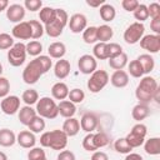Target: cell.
Here are the masks:
<instances>
[{
	"mask_svg": "<svg viewBox=\"0 0 160 160\" xmlns=\"http://www.w3.org/2000/svg\"><path fill=\"white\" fill-rule=\"evenodd\" d=\"M139 1L138 0H122L121 1V6H122V9L124 10H126V11H131V12H134L135 11V9L139 6Z\"/></svg>",
	"mask_w": 160,
	"mask_h": 160,
	"instance_id": "cell-51",
	"label": "cell"
},
{
	"mask_svg": "<svg viewBox=\"0 0 160 160\" xmlns=\"http://www.w3.org/2000/svg\"><path fill=\"white\" fill-rule=\"evenodd\" d=\"M140 46L150 54H156L160 50V35L149 34L144 35L140 40Z\"/></svg>",
	"mask_w": 160,
	"mask_h": 160,
	"instance_id": "cell-12",
	"label": "cell"
},
{
	"mask_svg": "<svg viewBox=\"0 0 160 160\" xmlns=\"http://www.w3.org/2000/svg\"><path fill=\"white\" fill-rule=\"evenodd\" d=\"M68 99L72 104H81L84 101V99H85V92L81 89H79V88H75L72 90H69Z\"/></svg>",
	"mask_w": 160,
	"mask_h": 160,
	"instance_id": "cell-41",
	"label": "cell"
},
{
	"mask_svg": "<svg viewBox=\"0 0 160 160\" xmlns=\"http://www.w3.org/2000/svg\"><path fill=\"white\" fill-rule=\"evenodd\" d=\"M51 95L55 100H59V101H62L68 98L69 95V88L65 82L62 81H58L55 82L52 86H51Z\"/></svg>",
	"mask_w": 160,
	"mask_h": 160,
	"instance_id": "cell-20",
	"label": "cell"
},
{
	"mask_svg": "<svg viewBox=\"0 0 160 160\" xmlns=\"http://www.w3.org/2000/svg\"><path fill=\"white\" fill-rule=\"evenodd\" d=\"M86 4L90 8H100L102 4H105V0H86Z\"/></svg>",
	"mask_w": 160,
	"mask_h": 160,
	"instance_id": "cell-56",
	"label": "cell"
},
{
	"mask_svg": "<svg viewBox=\"0 0 160 160\" xmlns=\"http://www.w3.org/2000/svg\"><path fill=\"white\" fill-rule=\"evenodd\" d=\"M122 51V48L118 42H108V59H112L118 55H120Z\"/></svg>",
	"mask_w": 160,
	"mask_h": 160,
	"instance_id": "cell-46",
	"label": "cell"
},
{
	"mask_svg": "<svg viewBox=\"0 0 160 160\" xmlns=\"http://www.w3.org/2000/svg\"><path fill=\"white\" fill-rule=\"evenodd\" d=\"M48 52H49V58H52V59H62L65 52H66V46L64 42L61 41H55V42H51L48 48Z\"/></svg>",
	"mask_w": 160,
	"mask_h": 160,
	"instance_id": "cell-22",
	"label": "cell"
},
{
	"mask_svg": "<svg viewBox=\"0 0 160 160\" xmlns=\"http://www.w3.org/2000/svg\"><path fill=\"white\" fill-rule=\"evenodd\" d=\"M110 142V138L106 132L104 131H100V132H92V144L95 146V149H100V148H104Z\"/></svg>",
	"mask_w": 160,
	"mask_h": 160,
	"instance_id": "cell-33",
	"label": "cell"
},
{
	"mask_svg": "<svg viewBox=\"0 0 160 160\" xmlns=\"http://www.w3.org/2000/svg\"><path fill=\"white\" fill-rule=\"evenodd\" d=\"M150 29L154 31L155 35H160V16L150 20Z\"/></svg>",
	"mask_w": 160,
	"mask_h": 160,
	"instance_id": "cell-54",
	"label": "cell"
},
{
	"mask_svg": "<svg viewBox=\"0 0 160 160\" xmlns=\"http://www.w3.org/2000/svg\"><path fill=\"white\" fill-rule=\"evenodd\" d=\"M148 11H149V16L151 19L154 18H159L160 16V5L158 2H151L148 6Z\"/></svg>",
	"mask_w": 160,
	"mask_h": 160,
	"instance_id": "cell-52",
	"label": "cell"
},
{
	"mask_svg": "<svg viewBox=\"0 0 160 160\" xmlns=\"http://www.w3.org/2000/svg\"><path fill=\"white\" fill-rule=\"evenodd\" d=\"M16 142V135L10 129H0V146L10 148Z\"/></svg>",
	"mask_w": 160,
	"mask_h": 160,
	"instance_id": "cell-26",
	"label": "cell"
},
{
	"mask_svg": "<svg viewBox=\"0 0 160 160\" xmlns=\"http://www.w3.org/2000/svg\"><path fill=\"white\" fill-rule=\"evenodd\" d=\"M78 68H79L80 72H82L85 75H91L96 70V68H98L96 59L92 55L84 54L78 60Z\"/></svg>",
	"mask_w": 160,
	"mask_h": 160,
	"instance_id": "cell-11",
	"label": "cell"
},
{
	"mask_svg": "<svg viewBox=\"0 0 160 160\" xmlns=\"http://www.w3.org/2000/svg\"><path fill=\"white\" fill-rule=\"evenodd\" d=\"M0 160H8V155L4 151H0Z\"/></svg>",
	"mask_w": 160,
	"mask_h": 160,
	"instance_id": "cell-60",
	"label": "cell"
},
{
	"mask_svg": "<svg viewBox=\"0 0 160 160\" xmlns=\"http://www.w3.org/2000/svg\"><path fill=\"white\" fill-rule=\"evenodd\" d=\"M128 70H129V74L132 78H142V75H144V70H142L140 62L136 59L135 60H131L128 64Z\"/></svg>",
	"mask_w": 160,
	"mask_h": 160,
	"instance_id": "cell-40",
	"label": "cell"
},
{
	"mask_svg": "<svg viewBox=\"0 0 160 160\" xmlns=\"http://www.w3.org/2000/svg\"><path fill=\"white\" fill-rule=\"evenodd\" d=\"M136 60L140 62L144 74H150L155 68V60L150 54H141L140 56H138Z\"/></svg>",
	"mask_w": 160,
	"mask_h": 160,
	"instance_id": "cell-30",
	"label": "cell"
},
{
	"mask_svg": "<svg viewBox=\"0 0 160 160\" xmlns=\"http://www.w3.org/2000/svg\"><path fill=\"white\" fill-rule=\"evenodd\" d=\"M69 16L68 12L64 9H56V18L52 22L44 26V31L50 36V38H59L62 34L64 28L68 25Z\"/></svg>",
	"mask_w": 160,
	"mask_h": 160,
	"instance_id": "cell-3",
	"label": "cell"
},
{
	"mask_svg": "<svg viewBox=\"0 0 160 160\" xmlns=\"http://www.w3.org/2000/svg\"><path fill=\"white\" fill-rule=\"evenodd\" d=\"M0 109L6 115H14L20 109V98L16 95H8L0 102Z\"/></svg>",
	"mask_w": 160,
	"mask_h": 160,
	"instance_id": "cell-10",
	"label": "cell"
},
{
	"mask_svg": "<svg viewBox=\"0 0 160 160\" xmlns=\"http://www.w3.org/2000/svg\"><path fill=\"white\" fill-rule=\"evenodd\" d=\"M38 114H36V110L35 109H32L31 106H29V105H25V106H22V108H20L19 109V121L22 124V125H25V126H28L29 125V122L36 116Z\"/></svg>",
	"mask_w": 160,
	"mask_h": 160,
	"instance_id": "cell-25",
	"label": "cell"
},
{
	"mask_svg": "<svg viewBox=\"0 0 160 160\" xmlns=\"http://www.w3.org/2000/svg\"><path fill=\"white\" fill-rule=\"evenodd\" d=\"M1 74H2V64L0 62V76H1Z\"/></svg>",
	"mask_w": 160,
	"mask_h": 160,
	"instance_id": "cell-61",
	"label": "cell"
},
{
	"mask_svg": "<svg viewBox=\"0 0 160 160\" xmlns=\"http://www.w3.org/2000/svg\"><path fill=\"white\" fill-rule=\"evenodd\" d=\"M82 40L86 44H95L98 42V35H96V26H88L82 31Z\"/></svg>",
	"mask_w": 160,
	"mask_h": 160,
	"instance_id": "cell-39",
	"label": "cell"
},
{
	"mask_svg": "<svg viewBox=\"0 0 160 160\" xmlns=\"http://www.w3.org/2000/svg\"><path fill=\"white\" fill-rule=\"evenodd\" d=\"M79 122H80V129L89 134V132H92L98 128L99 120H98V116L94 112H85L81 116Z\"/></svg>",
	"mask_w": 160,
	"mask_h": 160,
	"instance_id": "cell-15",
	"label": "cell"
},
{
	"mask_svg": "<svg viewBox=\"0 0 160 160\" xmlns=\"http://www.w3.org/2000/svg\"><path fill=\"white\" fill-rule=\"evenodd\" d=\"M109 82V74L105 70H95L91 75L90 79L88 80V89L90 90V92H100Z\"/></svg>",
	"mask_w": 160,
	"mask_h": 160,
	"instance_id": "cell-7",
	"label": "cell"
},
{
	"mask_svg": "<svg viewBox=\"0 0 160 160\" xmlns=\"http://www.w3.org/2000/svg\"><path fill=\"white\" fill-rule=\"evenodd\" d=\"M9 6V1L8 0H0V11L6 10Z\"/></svg>",
	"mask_w": 160,
	"mask_h": 160,
	"instance_id": "cell-59",
	"label": "cell"
},
{
	"mask_svg": "<svg viewBox=\"0 0 160 160\" xmlns=\"http://www.w3.org/2000/svg\"><path fill=\"white\" fill-rule=\"evenodd\" d=\"M99 14H100V18L105 21V22H110L115 19L116 16V10L112 5L105 2L100 6V10H99Z\"/></svg>",
	"mask_w": 160,
	"mask_h": 160,
	"instance_id": "cell-31",
	"label": "cell"
},
{
	"mask_svg": "<svg viewBox=\"0 0 160 160\" xmlns=\"http://www.w3.org/2000/svg\"><path fill=\"white\" fill-rule=\"evenodd\" d=\"M91 160H109V156L104 151H94L91 155Z\"/></svg>",
	"mask_w": 160,
	"mask_h": 160,
	"instance_id": "cell-55",
	"label": "cell"
},
{
	"mask_svg": "<svg viewBox=\"0 0 160 160\" xmlns=\"http://www.w3.org/2000/svg\"><path fill=\"white\" fill-rule=\"evenodd\" d=\"M82 148L86 151H96L94 144H92V132H89L84 139H82Z\"/></svg>",
	"mask_w": 160,
	"mask_h": 160,
	"instance_id": "cell-50",
	"label": "cell"
},
{
	"mask_svg": "<svg viewBox=\"0 0 160 160\" xmlns=\"http://www.w3.org/2000/svg\"><path fill=\"white\" fill-rule=\"evenodd\" d=\"M45 126H46L45 120H44L41 116H39V115H36V116L29 122V125H28L29 130H30L31 132H34V134L42 132V131L45 130Z\"/></svg>",
	"mask_w": 160,
	"mask_h": 160,
	"instance_id": "cell-34",
	"label": "cell"
},
{
	"mask_svg": "<svg viewBox=\"0 0 160 160\" xmlns=\"http://www.w3.org/2000/svg\"><path fill=\"white\" fill-rule=\"evenodd\" d=\"M152 100H155L158 104H160V88H158L152 95Z\"/></svg>",
	"mask_w": 160,
	"mask_h": 160,
	"instance_id": "cell-58",
	"label": "cell"
},
{
	"mask_svg": "<svg viewBox=\"0 0 160 160\" xmlns=\"http://www.w3.org/2000/svg\"><path fill=\"white\" fill-rule=\"evenodd\" d=\"M128 65V55L125 52H121L120 55L109 59V66L114 70H122Z\"/></svg>",
	"mask_w": 160,
	"mask_h": 160,
	"instance_id": "cell-32",
	"label": "cell"
},
{
	"mask_svg": "<svg viewBox=\"0 0 160 160\" xmlns=\"http://www.w3.org/2000/svg\"><path fill=\"white\" fill-rule=\"evenodd\" d=\"M58 109H59V114L62 118H65V119L74 118V115L76 112V106L70 100H62V101H60L58 104Z\"/></svg>",
	"mask_w": 160,
	"mask_h": 160,
	"instance_id": "cell-23",
	"label": "cell"
},
{
	"mask_svg": "<svg viewBox=\"0 0 160 160\" xmlns=\"http://www.w3.org/2000/svg\"><path fill=\"white\" fill-rule=\"evenodd\" d=\"M14 38L10 34L1 32L0 34V50H9L14 45Z\"/></svg>",
	"mask_w": 160,
	"mask_h": 160,
	"instance_id": "cell-44",
	"label": "cell"
},
{
	"mask_svg": "<svg viewBox=\"0 0 160 160\" xmlns=\"http://www.w3.org/2000/svg\"><path fill=\"white\" fill-rule=\"evenodd\" d=\"M61 130L68 135V138H69V136H70V138H71V136H75V135H78V132L80 131V122H79V120L75 119V118H69V119H66V120L64 121Z\"/></svg>",
	"mask_w": 160,
	"mask_h": 160,
	"instance_id": "cell-21",
	"label": "cell"
},
{
	"mask_svg": "<svg viewBox=\"0 0 160 160\" xmlns=\"http://www.w3.org/2000/svg\"><path fill=\"white\" fill-rule=\"evenodd\" d=\"M125 160H142V156L136 152H129V154H126Z\"/></svg>",
	"mask_w": 160,
	"mask_h": 160,
	"instance_id": "cell-57",
	"label": "cell"
},
{
	"mask_svg": "<svg viewBox=\"0 0 160 160\" xmlns=\"http://www.w3.org/2000/svg\"><path fill=\"white\" fill-rule=\"evenodd\" d=\"M6 18L11 22H21L25 18V8L21 4H11L6 9Z\"/></svg>",
	"mask_w": 160,
	"mask_h": 160,
	"instance_id": "cell-14",
	"label": "cell"
},
{
	"mask_svg": "<svg viewBox=\"0 0 160 160\" xmlns=\"http://www.w3.org/2000/svg\"><path fill=\"white\" fill-rule=\"evenodd\" d=\"M68 135L59 129L45 131L40 136V144L42 148H50L52 150H64L68 145Z\"/></svg>",
	"mask_w": 160,
	"mask_h": 160,
	"instance_id": "cell-1",
	"label": "cell"
},
{
	"mask_svg": "<svg viewBox=\"0 0 160 160\" xmlns=\"http://www.w3.org/2000/svg\"><path fill=\"white\" fill-rule=\"evenodd\" d=\"M70 70H71L70 62L68 60H65V59L58 60L56 64L54 65V74L59 80H62V79L68 78L69 74H70Z\"/></svg>",
	"mask_w": 160,
	"mask_h": 160,
	"instance_id": "cell-19",
	"label": "cell"
},
{
	"mask_svg": "<svg viewBox=\"0 0 160 160\" xmlns=\"http://www.w3.org/2000/svg\"><path fill=\"white\" fill-rule=\"evenodd\" d=\"M92 56L98 60L108 59V42H96L92 49Z\"/></svg>",
	"mask_w": 160,
	"mask_h": 160,
	"instance_id": "cell-35",
	"label": "cell"
},
{
	"mask_svg": "<svg viewBox=\"0 0 160 160\" xmlns=\"http://www.w3.org/2000/svg\"><path fill=\"white\" fill-rule=\"evenodd\" d=\"M16 142L24 149H32L36 144L35 134L30 130H22L16 135Z\"/></svg>",
	"mask_w": 160,
	"mask_h": 160,
	"instance_id": "cell-17",
	"label": "cell"
},
{
	"mask_svg": "<svg viewBox=\"0 0 160 160\" xmlns=\"http://www.w3.org/2000/svg\"><path fill=\"white\" fill-rule=\"evenodd\" d=\"M21 100H22L26 105L31 106V105H34V104L38 102V100H39V94H38V91H36L35 89H28V90H25V91L22 92Z\"/></svg>",
	"mask_w": 160,
	"mask_h": 160,
	"instance_id": "cell-36",
	"label": "cell"
},
{
	"mask_svg": "<svg viewBox=\"0 0 160 160\" xmlns=\"http://www.w3.org/2000/svg\"><path fill=\"white\" fill-rule=\"evenodd\" d=\"M110 82L115 88H125L129 84V74L124 70H115L110 76Z\"/></svg>",
	"mask_w": 160,
	"mask_h": 160,
	"instance_id": "cell-18",
	"label": "cell"
},
{
	"mask_svg": "<svg viewBox=\"0 0 160 160\" xmlns=\"http://www.w3.org/2000/svg\"><path fill=\"white\" fill-rule=\"evenodd\" d=\"M36 114L42 119H55L59 115L58 104L49 96L40 98L36 102Z\"/></svg>",
	"mask_w": 160,
	"mask_h": 160,
	"instance_id": "cell-4",
	"label": "cell"
},
{
	"mask_svg": "<svg viewBox=\"0 0 160 160\" xmlns=\"http://www.w3.org/2000/svg\"><path fill=\"white\" fill-rule=\"evenodd\" d=\"M56 18V9L54 8H50V6H44L40 9V12H39V19H40V22L45 26L50 22H52Z\"/></svg>",
	"mask_w": 160,
	"mask_h": 160,
	"instance_id": "cell-27",
	"label": "cell"
},
{
	"mask_svg": "<svg viewBox=\"0 0 160 160\" xmlns=\"http://www.w3.org/2000/svg\"><path fill=\"white\" fill-rule=\"evenodd\" d=\"M44 160H48V159H44Z\"/></svg>",
	"mask_w": 160,
	"mask_h": 160,
	"instance_id": "cell-62",
	"label": "cell"
},
{
	"mask_svg": "<svg viewBox=\"0 0 160 160\" xmlns=\"http://www.w3.org/2000/svg\"><path fill=\"white\" fill-rule=\"evenodd\" d=\"M149 114H150V109H149L148 104H142V102L136 104L131 110V116L138 122H141V120L146 119L149 116Z\"/></svg>",
	"mask_w": 160,
	"mask_h": 160,
	"instance_id": "cell-24",
	"label": "cell"
},
{
	"mask_svg": "<svg viewBox=\"0 0 160 160\" xmlns=\"http://www.w3.org/2000/svg\"><path fill=\"white\" fill-rule=\"evenodd\" d=\"M24 8H25V10L38 11L42 8V1L41 0H25L24 1Z\"/></svg>",
	"mask_w": 160,
	"mask_h": 160,
	"instance_id": "cell-47",
	"label": "cell"
},
{
	"mask_svg": "<svg viewBox=\"0 0 160 160\" xmlns=\"http://www.w3.org/2000/svg\"><path fill=\"white\" fill-rule=\"evenodd\" d=\"M28 22L31 29V39H40L44 34V25L39 20H30Z\"/></svg>",
	"mask_w": 160,
	"mask_h": 160,
	"instance_id": "cell-37",
	"label": "cell"
},
{
	"mask_svg": "<svg viewBox=\"0 0 160 160\" xmlns=\"http://www.w3.org/2000/svg\"><path fill=\"white\" fill-rule=\"evenodd\" d=\"M42 75H44V70H42V66L38 58L31 60L22 70V80L28 85H32V84L38 82V80Z\"/></svg>",
	"mask_w": 160,
	"mask_h": 160,
	"instance_id": "cell-5",
	"label": "cell"
},
{
	"mask_svg": "<svg viewBox=\"0 0 160 160\" xmlns=\"http://www.w3.org/2000/svg\"><path fill=\"white\" fill-rule=\"evenodd\" d=\"M134 18L138 20V22H142L149 19V11H148V5L145 4H139V6L134 11Z\"/></svg>",
	"mask_w": 160,
	"mask_h": 160,
	"instance_id": "cell-42",
	"label": "cell"
},
{
	"mask_svg": "<svg viewBox=\"0 0 160 160\" xmlns=\"http://www.w3.org/2000/svg\"><path fill=\"white\" fill-rule=\"evenodd\" d=\"M8 61L11 66H20L25 62V59H26V48H25V44L22 42H16L14 44L9 50H8Z\"/></svg>",
	"mask_w": 160,
	"mask_h": 160,
	"instance_id": "cell-8",
	"label": "cell"
},
{
	"mask_svg": "<svg viewBox=\"0 0 160 160\" xmlns=\"http://www.w3.org/2000/svg\"><path fill=\"white\" fill-rule=\"evenodd\" d=\"M25 48H26V54H29V55H31V56H39L40 54H41V51H42V45H41V42L40 41H38V40H31V41H29L26 45H25Z\"/></svg>",
	"mask_w": 160,
	"mask_h": 160,
	"instance_id": "cell-38",
	"label": "cell"
},
{
	"mask_svg": "<svg viewBox=\"0 0 160 160\" xmlns=\"http://www.w3.org/2000/svg\"><path fill=\"white\" fill-rule=\"evenodd\" d=\"M146 134H148L146 125H144L142 122H138L131 128L130 132L125 136V140L130 145L131 149H135V148H139L144 144Z\"/></svg>",
	"mask_w": 160,
	"mask_h": 160,
	"instance_id": "cell-6",
	"label": "cell"
},
{
	"mask_svg": "<svg viewBox=\"0 0 160 160\" xmlns=\"http://www.w3.org/2000/svg\"><path fill=\"white\" fill-rule=\"evenodd\" d=\"M38 59H39V61H40V64H41V66H42L44 74H45V72H48V71L51 69V66H52L51 58H49L48 55H39V56H38Z\"/></svg>",
	"mask_w": 160,
	"mask_h": 160,
	"instance_id": "cell-49",
	"label": "cell"
},
{
	"mask_svg": "<svg viewBox=\"0 0 160 160\" xmlns=\"http://www.w3.org/2000/svg\"><path fill=\"white\" fill-rule=\"evenodd\" d=\"M96 35H98V41L99 42H108L109 40H111L112 35H114V30L111 26L104 24L96 28Z\"/></svg>",
	"mask_w": 160,
	"mask_h": 160,
	"instance_id": "cell-29",
	"label": "cell"
},
{
	"mask_svg": "<svg viewBox=\"0 0 160 160\" xmlns=\"http://www.w3.org/2000/svg\"><path fill=\"white\" fill-rule=\"evenodd\" d=\"M114 149L118 151V152H120V154H129V152H131V148H130V145L126 142V140H125V138H119V139H116L115 140V142H114Z\"/></svg>",
	"mask_w": 160,
	"mask_h": 160,
	"instance_id": "cell-43",
	"label": "cell"
},
{
	"mask_svg": "<svg viewBox=\"0 0 160 160\" xmlns=\"http://www.w3.org/2000/svg\"><path fill=\"white\" fill-rule=\"evenodd\" d=\"M46 159V154L42 148H32L28 152V160H44Z\"/></svg>",
	"mask_w": 160,
	"mask_h": 160,
	"instance_id": "cell-45",
	"label": "cell"
},
{
	"mask_svg": "<svg viewBox=\"0 0 160 160\" xmlns=\"http://www.w3.org/2000/svg\"><path fill=\"white\" fill-rule=\"evenodd\" d=\"M10 91V81L4 78V76H0V98L4 99L8 96Z\"/></svg>",
	"mask_w": 160,
	"mask_h": 160,
	"instance_id": "cell-48",
	"label": "cell"
},
{
	"mask_svg": "<svg viewBox=\"0 0 160 160\" xmlns=\"http://www.w3.org/2000/svg\"><path fill=\"white\" fill-rule=\"evenodd\" d=\"M11 36L19 40H29L31 39V29L28 21H21L16 24L11 30Z\"/></svg>",
	"mask_w": 160,
	"mask_h": 160,
	"instance_id": "cell-16",
	"label": "cell"
},
{
	"mask_svg": "<svg viewBox=\"0 0 160 160\" xmlns=\"http://www.w3.org/2000/svg\"><path fill=\"white\" fill-rule=\"evenodd\" d=\"M144 150L148 155H159L160 154V138H150L144 141Z\"/></svg>",
	"mask_w": 160,
	"mask_h": 160,
	"instance_id": "cell-28",
	"label": "cell"
},
{
	"mask_svg": "<svg viewBox=\"0 0 160 160\" xmlns=\"http://www.w3.org/2000/svg\"><path fill=\"white\" fill-rule=\"evenodd\" d=\"M56 160H76L75 154L70 150H61L56 158Z\"/></svg>",
	"mask_w": 160,
	"mask_h": 160,
	"instance_id": "cell-53",
	"label": "cell"
},
{
	"mask_svg": "<svg viewBox=\"0 0 160 160\" xmlns=\"http://www.w3.org/2000/svg\"><path fill=\"white\" fill-rule=\"evenodd\" d=\"M68 25H69V29L71 32L74 34H80L86 28H88V19L84 14H74L70 16L69 21H68Z\"/></svg>",
	"mask_w": 160,
	"mask_h": 160,
	"instance_id": "cell-13",
	"label": "cell"
},
{
	"mask_svg": "<svg viewBox=\"0 0 160 160\" xmlns=\"http://www.w3.org/2000/svg\"><path fill=\"white\" fill-rule=\"evenodd\" d=\"M158 88H159V85H158L155 78L146 75V76H144V78L140 80L139 85L136 86L135 96H136V99H138L140 102H142V104H149V102L152 100V95H154V92H155V90H156Z\"/></svg>",
	"mask_w": 160,
	"mask_h": 160,
	"instance_id": "cell-2",
	"label": "cell"
},
{
	"mask_svg": "<svg viewBox=\"0 0 160 160\" xmlns=\"http://www.w3.org/2000/svg\"><path fill=\"white\" fill-rule=\"evenodd\" d=\"M144 32H145V26L142 22H132L130 24L125 31H124V40L126 44L129 45H134L136 42H139L141 40V38L144 36Z\"/></svg>",
	"mask_w": 160,
	"mask_h": 160,
	"instance_id": "cell-9",
	"label": "cell"
}]
</instances>
